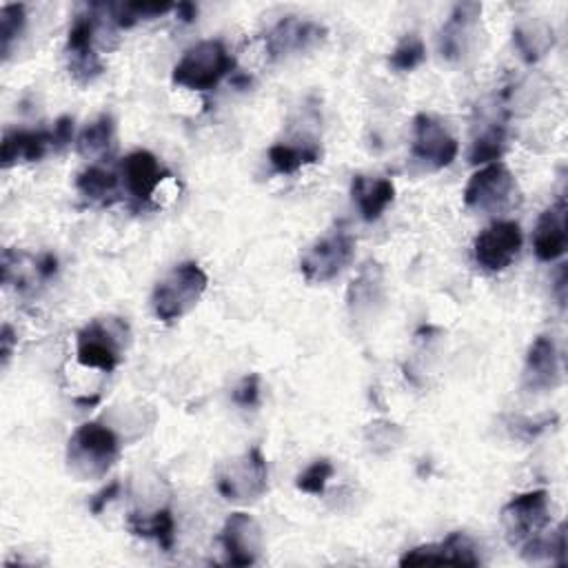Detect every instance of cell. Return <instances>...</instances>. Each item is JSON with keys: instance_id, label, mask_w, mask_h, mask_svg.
<instances>
[{"instance_id": "cell-1", "label": "cell", "mask_w": 568, "mask_h": 568, "mask_svg": "<svg viewBox=\"0 0 568 568\" xmlns=\"http://www.w3.org/2000/svg\"><path fill=\"white\" fill-rule=\"evenodd\" d=\"M210 287V276L199 262L173 267L153 289L151 307L160 322L171 324L192 311Z\"/></svg>"}, {"instance_id": "cell-2", "label": "cell", "mask_w": 568, "mask_h": 568, "mask_svg": "<svg viewBox=\"0 0 568 568\" xmlns=\"http://www.w3.org/2000/svg\"><path fill=\"white\" fill-rule=\"evenodd\" d=\"M120 458L118 436L100 425L85 422L76 429L67 444V464L69 471L81 480H100Z\"/></svg>"}, {"instance_id": "cell-3", "label": "cell", "mask_w": 568, "mask_h": 568, "mask_svg": "<svg viewBox=\"0 0 568 568\" xmlns=\"http://www.w3.org/2000/svg\"><path fill=\"white\" fill-rule=\"evenodd\" d=\"M236 69L234 56L223 41H203L189 47L173 67L171 81L178 87L192 92H212Z\"/></svg>"}, {"instance_id": "cell-4", "label": "cell", "mask_w": 568, "mask_h": 568, "mask_svg": "<svg viewBox=\"0 0 568 568\" xmlns=\"http://www.w3.org/2000/svg\"><path fill=\"white\" fill-rule=\"evenodd\" d=\"M129 329L118 318L92 320L76 335V360L85 368H98L111 373L122 362L125 337Z\"/></svg>"}, {"instance_id": "cell-5", "label": "cell", "mask_w": 568, "mask_h": 568, "mask_svg": "<svg viewBox=\"0 0 568 568\" xmlns=\"http://www.w3.org/2000/svg\"><path fill=\"white\" fill-rule=\"evenodd\" d=\"M355 256V238L344 223H337L329 234L315 240L300 260V271L307 282H329L337 278Z\"/></svg>"}, {"instance_id": "cell-6", "label": "cell", "mask_w": 568, "mask_h": 568, "mask_svg": "<svg viewBox=\"0 0 568 568\" xmlns=\"http://www.w3.org/2000/svg\"><path fill=\"white\" fill-rule=\"evenodd\" d=\"M269 484V467L260 451V447H254L245 451L240 458L227 462L216 478V486L221 495L229 502L249 504L265 495Z\"/></svg>"}, {"instance_id": "cell-7", "label": "cell", "mask_w": 568, "mask_h": 568, "mask_svg": "<svg viewBox=\"0 0 568 568\" xmlns=\"http://www.w3.org/2000/svg\"><path fill=\"white\" fill-rule=\"evenodd\" d=\"M546 491H528L515 495L500 513L506 542L511 546H522L535 535L544 533L550 524V504Z\"/></svg>"}, {"instance_id": "cell-8", "label": "cell", "mask_w": 568, "mask_h": 568, "mask_svg": "<svg viewBox=\"0 0 568 568\" xmlns=\"http://www.w3.org/2000/svg\"><path fill=\"white\" fill-rule=\"evenodd\" d=\"M515 192L513 173L504 164L491 162L471 175L464 189V205L475 212H500L511 205Z\"/></svg>"}, {"instance_id": "cell-9", "label": "cell", "mask_w": 568, "mask_h": 568, "mask_svg": "<svg viewBox=\"0 0 568 568\" xmlns=\"http://www.w3.org/2000/svg\"><path fill=\"white\" fill-rule=\"evenodd\" d=\"M98 25H100V17L92 8L89 14L76 17V21L69 28V34H67L69 72L78 83H92L105 72V65L94 50Z\"/></svg>"}, {"instance_id": "cell-10", "label": "cell", "mask_w": 568, "mask_h": 568, "mask_svg": "<svg viewBox=\"0 0 568 568\" xmlns=\"http://www.w3.org/2000/svg\"><path fill=\"white\" fill-rule=\"evenodd\" d=\"M522 229L513 221H500L486 227L473 245L475 262L491 274H500L511 267L522 249Z\"/></svg>"}, {"instance_id": "cell-11", "label": "cell", "mask_w": 568, "mask_h": 568, "mask_svg": "<svg viewBox=\"0 0 568 568\" xmlns=\"http://www.w3.org/2000/svg\"><path fill=\"white\" fill-rule=\"evenodd\" d=\"M460 144L449 129L429 114H418L414 120V160L427 169H444L458 158Z\"/></svg>"}, {"instance_id": "cell-12", "label": "cell", "mask_w": 568, "mask_h": 568, "mask_svg": "<svg viewBox=\"0 0 568 568\" xmlns=\"http://www.w3.org/2000/svg\"><path fill=\"white\" fill-rule=\"evenodd\" d=\"M227 561L232 566H251L265 550V533L249 513H232L221 533Z\"/></svg>"}, {"instance_id": "cell-13", "label": "cell", "mask_w": 568, "mask_h": 568, "mask_svg": "<svg viewBox=\"0 0 568 568\" xmlns=\"http://www.w3.org/2000/svg\"><path fill=\"white\" fill-rule=\"evenodd\" d=\"M425 564H458V566H480L482 559L478 555V546L473 539L456 531L438 544H425L407 550L400 557V566H425Z\"/></svg>"}, {"instance_id": "cell-14", "label": "cell", "mask_w": 568, "mask_h": 568, "mask_svg": "<svg viewBox=\"0 0 568 568\" xmlns=\"http://www.w3.org/2000/svg\"><path fill=\"white\" fill-rule=\"evenodd\" d=\"M120 171H122V180L129 196L138 203H149L156 194L158 184L169 175V171L160 164V160L147 149H138L129 153L122 160Z\"/></svg>"}, {"instance_id": "cell-15", "label": "cell", "mask_w": 568, "mask_h": 568, "mask_svg": "<svg viewBox=\"0 0 568 568\" xmlns=\"http://www.w3.org/2000/svg\"><path fill=\"white\" fill-rule=\"evenodd\" d=\"M559 383V355L553 337L539 335L533 340L524 364V389L546 394Z\"/></svg>"}, {"instance_id": "cell-16", "label": "cell", "mask_w": 568, "mask_h": 568, "mask_svg": "<svg viewBox=\"0 0 568 568\" xmlns=\"http://www.w3.org/2000/svg\"><path fill=\"white\" fill-rule=\"evenodd\" d=\"M326 30L311 21H300L296 17L282 19L267 36V52L271 58H282L293 52H307L322 43Z\"/></svg>"}, {"instance_id": "cell-17", "label": "cell", "mask_w": 568, "mask_h": 568, "mask_svg": "<svg viewBox=\"0 0 568 568\" xmlns=\"http://www.w3.org/2000/svg\"><path fill=\"white\" fill-rule=\"evenodd\" d=\"M566 216H568L566 199H559L539 216L535 236H533V249L537 260L555 262L566 254V245H568Z\"/></svg>"}, {"instance_id": "cell-18", "label": "cell", "mask_w": 568, "mask_h": 568, "mask_svg": "<svg viewBox=\"0 0 568 568\" xmlns=\"http://www.w3.org/2000/svg\"><path fill=\"white\" fill-rule=\"evenodd\" d=\"M351 196H353V203L357 205L362 221L375 223L396 201V184L389 178L353 175Z\"/></svg>"}, {"instance_id": "cell-19", "label": "cell", "mask_w": 568, "mask_h": 568, "mask_svg": "<svg viewBox=\"0 0 568 568\" xmlns=\"http://www.w3.org/2000/svg\"><path fill=\"white\" fill-rule=\"evenodd\" d=\"M54 149V133L47 129L28 131V129H12L6 131L3 138V167L10 169L19 162H39L45 158V153Z\"/></svg>"}, {"instance_id": "cell-20", "label": "cell", "mask_w": 568, "mask_h": 568, "mask_svg": "<svg viewBox=\"0 0 568 568\" xmlns=\"http://www.w3.org/2000/svg\"><path fill=\"white\" fill-rule=\"evenodd\" d=\"M127 528L136 537L144 539H156L162 550L171 553L175 544V519L169 508H160L151 515L147 513H129L127 517Z\"/></svg>"}, {"instance_id": "cell-21", "label": "cell", "mask_w": 568, "mask_h": 568, "mask_svg": "<svg viewBox=\"0 0 568 568\" xmlns=\"http://www.w3.org/2000/svg\"><path fill=\"white\" fill-rule=\"evenodd\" d=\"M322 158V149L315 140H302L298 144L293 142H278L269 149V162L276 173L291 175L300 171L307 164H315Z\"/></svg>"}, {"instance_id": "cell-22", "label": "cell", "mask_w": 568, "mask_h": 568, "mask_svg": "<svg viewBox=\"0 0 568 568\" xmlns=\"http://www.w3.org/2000/svg\"><path fill=\"white\" fill-rule=\"evenodd\" d=\"M482 14V6L478 3H460L456 6L449 23L442 30L440 36V52L447 58H460L464 52V34L469 32V28L480 19Z\"/></svg>"}, {"instance_id": "cell-23", "label": "cell", "mask_w": 568, "mask_h": 568, "mask_svg": "<svg viewBox=\"0 0 568 568\" xmlns=\"http://www.w3.org/2000/svg\"><path fill=\"white\" fill-rule=\"evenodd\" d=\"M118 184H120L118 175L105 167H89L76 180L81 196L98 205H111L116 201Z\"/></svg>"}, {"instance_id": "cell-24", "label": "cell", "mask_w": 568, "mask_h": 568, "mask_svg": "<svg viewBox=\"0 0 568 568\" xmlns=\"http://www.w3.org/2000/svg\"><path fill=\"white\" fill-rule=\"evenodd\" d=\"M515 45L522 54V58L526 63H535L539 61L553 45H555V36H553V28H548L542 21L528 23V25H519L513 32Z\"/></svg>"}, {"instance_id": "cell-25", "label": "cell", "mask_w": 568, "mask_h": 568, "mask_svg": "<svg viewBox=\"0 0 568 568\" xmlns=\"http://www.w3.org/2000/svg\"><path fill=\"white\" fill-rule=\"evenodd\" d=\"M114 136H116V122L109 114H103L81 131L76 142L78 153L85 158H100L111 149Z\"/></svg>"}, {"instance_id": "cell-26", "label": "cell", "mask_w": 568, "mask_h": 568, "mask_svg": "<svg viewBox=\"0 0 568 568\" xmlns=\"http://www.w3.org/2000/svg\"><path fill=\"white\" fill-rule=\"evenodd\" d=\"M522 557L528 561H539V559H548L557 566L566 564V524H559L557 531H553L550 535H535L533 539H528L526 544H522Z\"/></svg>"}, {"instance_id": "cell-27", "label": "cell", "mask_w": 568, "mask_h": 568, "mask_svg": "<svg viewBox=\"0 0 568 568\" xmlns=\"http://www.w3.org/2000/svg\"><path fill=\"white\" fill-rule=\"evenodd\" d=\"M383 293V269L377 262H366L360 276L349 287V307L353 311H362L364 307L373 304V300H381Z\"/></svg>"}, {"instance_id": "cell-28", "label": "cell", "mask_w": 568, "mask_h": 568, "mask_svg": "<svg viewBox=\"0 0 568 568\" xmlns=\"http://www.w3.org/2000/svg\"><path fill=\"white\" fill-rule=\"evenodd\" d=\"M504 149H506V127H504V122H493L473 140L469 162L471 164H491L502 158Z\"/></svg>"}, {"instance_id": "cell-29", "label": "cell", "mask_w": 568, "mask_h": 568, "mask_svg": "<svg viewBox=\"0 0 568 568\" xmlns=\"http://www.w3.org/2000/svg\"><path fill=\"white\" fill-rule=\"evenodd\" d=\"M425 58H427L425 41L418 34H407L394 50L389 63L396 72H414L425 63Z\"/></svg>"}, {"instance_id": "cell-30", "label": "cell", "mask_w": 568, "mask_h": 568, "mask_svg": "<svg viewBox=\"0 0 568 568\" xmlns=\"http://www.w3.org/2000/svg\"><path fill=\"white\" fill-rule=\"evenodd\" d=\"M25 6H6L0 10V50H3V58L10 56L14 41L25 30Z\"/></svg>"}, {"instance_id": "cell-31", "label": "cell", "mask_w": 568, "mask_h": 568, "mask_svg": "<svg viewBox=\"0 0 568 568\" xmlns=\"http://www.w3.org/2000/svg\"><path fill=\"white\" fill-rule=\"evenodd\" d=\"M335 473V467L331 460L326 458H320L315 462H311L296 480V486L298 491L302 493H309V495H322L326 491V484L329 480L333 478Z\"/></svg>"}, {"instance_id": "cell-32", "label": "cell", "mask_w": 568, "mask_h": 568, "mask_svg": "<svg viewBox=\"0 0 568 568\" xmlns=\"http://www.w3.org/2000/svg\"><path fill=\"white\" fill-rule=\"evenodd\" d=\"M234 403L245 409L260 405V375L258 373H249L243 377L240 385L234 392Z\"/></svg>"}, {"instance_id": "cell-33", "label": "cell", "mask_w": 568, "mask_h": 568, "mask_svg": "<svg viewBox=\"0 0 568 568\" xmlns=\"http://www.w3.org/2000/svg\"><path fill=\"white\" fill-rule=\"evenodd\" d=\"M120 491H122V484H120L118 480H114L111 484H107L100 493H96V495L92 497V502H89L92 513H94V515H100V513L107 508V504L114 502V500L120 495Z\"/></svg>"}, {"instance_id": "cell-34", "label": "cell", "mask_w": 568, "mask_h": 568, "mask_svg": "<svg viewBox=\"0 0 568 568\" xmlns=\"http://www.w3.org/2000/svg\"><path fill=\"white\" fill-rule=\"evenodd\" d=\"M52 133H54V147H56V151H58V149H65V147L72 142V138H74V118H72V116H61V118L56 120Z\"/></svg>"}, {"instance_id": "cell-35", "label": "cell", "mask_w": 568, "mask_h": 568, "mask_svg": "<svg viewBox=\"0 0 568 568\" xmlns=\"http://www.w3.org/2000/svg\"><path fill=\"white\" fill-rule=\"evenodd\" d=\"M14 344H17V333L10 324H6L3 331H0V355H3V366L10 364V357L14 353Z\"/></svg>"}, {"instance_id": "cell-36", "label": "cell", "mask_w": 568, "mask_h": 568, "mask_svg": "<svg viewBox=\"0 0 568 568\" xmlns=\"http://www.w3.org/2000/svg\"><path fill=\"white\" fill-rule=\"evenodd\" d=\"M175 14L184 23H194L199 19V8L194 3H178L175 6Z\"/></svg>"}, {"instance_id": "cell-37", "label": "cell", "mask_w": 568, "mask_h": 568, "mask_svg": "<svg viewBox=\"0 0 568 568\" xmlns=\"http://www.w3.org/2000/svg\"><path fill=\"white\" fill-rule=\"evenodd\" d=\"M555 291H557L559 304H564L566 302V269L564 267L559 269V278H557V285H555Z\"/></svg>"}]
</instances>
